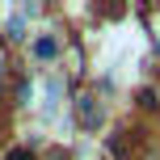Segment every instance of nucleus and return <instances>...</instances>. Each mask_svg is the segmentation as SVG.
I'll list each match as a JSON object with an SVG mask.
<instances>
[{"instance_id": "obj_2", "label": "nucleus", "mask_w": 160, "mask_h": 160, "mask_svg": "<svg viewBox=\"0 0 160 160\" xmlns=\"http://www.w3.org/2000/svg\"><path fill=\"white\" fill-rule=\"evenodd\" d=\"M34 59H42V63H51V59L59 55V38H51V34H42V38H34Z\"/></svg>"}, {"instance_id": "obj_4", "label": "nucleus", "mask_w": 160, "mask_h": 160, "mask_svg": "<svg viewBox=\"0 0 160 160\" xmlns=\"http://www.w3.org/2000/svg\"><path fill=\"white\" fill-rule=\"evenodd\" d=\"M8 160H34V156L25 152V148H17V152H8Z\"/></svg>"}, {"instance_id": "obj_1", "label": "nucleus", "mask_w": 160, "mask_h": 160, "mask_svg": "<svg viewBox=\"0 0 160 160\" xmlns=\"http://www.w3.org/2000/svg\"><path fill=\"white\" fill-rule=\"evenodd\" d=\"M76 114H80V127H84V131H97L101 118H105V110H101L97 97H80V101H76Z\"/></svg>"}, {"instance_id": "obj_3", "label": "nucleus", "mask_w": 160, "mask_h": 160, "mask_svg": "<svg viewBox=\"0 0 160 160\" xmlns=\"http://www.w3.org/2000/svg\"><path fill=\"white\" fill-rule=\"evenodd\" d=\"M8 34H13V38H25V17H13V21H8Z\"/></svg>"}]
</instances>
